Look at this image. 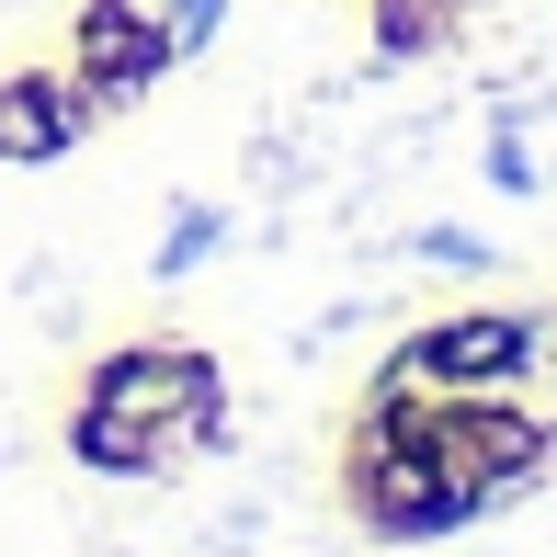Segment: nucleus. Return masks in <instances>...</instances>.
Returning <instances> with one entry per match:
<instances>
[{
    "label": "nucleus",
    "mask_w": 557,
    "mask_h": 557,
    "mask_svg": "<svg viewBox=\"0 0 557 557\" xmlns=\"http://www.w3.org/2000/svg\"><path fill=\"white\" fill-rule=\"evenodd\" d=\"M433 364L444 375H512L523 364V319H467V331L433 342Z\"/></svg>",
    "instance_id": "obj_1"
},
{
    "label": "nucleus",
    "mask_w": 557,
    "mask_h": 557,
    "mask_svg": "<svg viewBox=\"0 0 557 557\" xmlns=\"http://www.w3.org/2000/svg\"><path fill=\"white\" fill-rule=\"evenodd\" d=\"M160 58H171L160 35H137L125 12H91V69H103V81H148Z\"/></svg>",
    "instance_id": "obj_2"
},
{
    "label": "nucleus",
    "mask_w": 557,
    "mask_h": 557,
    "mask_svg": "<svg viewBox=\"0 0 557 557\" xmlns=\"http://www.w3.org/2000/svg\"><path fill=\"white\" fill-rule=\"evenodd\" d=\"M58 148V103L46 91H0V160H46Z\"/></svg>",
    "instance_id": "obj_3"
},
{
    "label": "nucleus",
    "mask_w": 557,
    "mask_h": 557,
    "mask_svg": "<svg viewBox=\"0 0 557 557\" xmlns=\"http://www.w3.org/2000/svg\"><path fill=\"white\" fill-rule=\"evenodd\" d=\"M183 387H216V375H194V364H114L103 410H148V398H183Z\"/></svg>",
    "instance_id": "obj_4"
}]
</instances>
